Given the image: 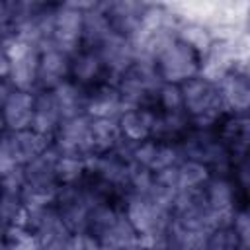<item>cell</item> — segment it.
Here are the masks:
<instances>
[{
  "instance_id": "cell-16",
  "label": "cell",
  "mask_w": 250,
  "mask_h": 250,
  "mask_svg": "<svg viewBox=\"0 0 250 250\" xmlns=\"http://www.w3.org/2000/svg\"><path fill=\"white\" fill-rule=\"evenodd\" d=\"M154 111L156 109L152 107H125L121 115L117 117L121 137L131 143H141V141L150 139Z\"/></svg>"
},
{
  "instance_id": "cell-6",
  "label": "cell",
  "mask_w": 250,
  "mask_h": 250,
  "mask_svg": "<svg viewBox=\"0 0 250 250\" xmlns=\"http://www.w3.org/2000/svg\"><path fill=\"white\" fill-rule=\"evenodd\" d=\"M53 148L59 154L70 156H90L92 150V135H90V117L86 113L61 121L55 137L51 139Z\"/></svg>"
},
{
  "instance_id": "cell-1",
  "label": "cell",
  "mask_w": 250,
  "mask_h": 250,
  "mask_svg": "<svg viewBox=\"0 0 250 250\" xmlns=\"http://www.w3.org/2000/svg\"><path fill=\"white\" fill-rule=\"evenodd\" d=\"M182 100H184V111L191 121V127L195 129H211L221 113L225 111L221 104V96L215 84L193 76L180 84Z\"/></svg>"
},
{
  "instance_id": "cell-3",
  "label": "cell",
  "mask_w": 250,
  "mask_h": 250,
  "mask_svg": "<svg viewBox=\"0 0 250 250\" xmlns=\"http://www.w3.org/2000/svg\"><path fill=\"white\" fill-rule=\"evenodd\" d=\"M2 45L10 59L8 82L14 90L33 92L37 86V66H39V49L27 41H21L14 35L2 37Z\"/></svg>"
},
{
  "instance_id": "cell-17",
  "label": "cell",
  "mask_w": 250,
  "mask_h": 250,
  "mask_svg": "<svg viewBox=\"0 0 250 250\" xmlns=\"http://www.w3.org/2000/svg\"><path fill=\"white\" fill-rule=\"evenodd\" d=\"M70 74L74 76V84L88 88L98 86L100 78L105 74L104 64L96 53V49H80L70 57Z\"/></svg>"
},
{
  "instance_id": "cell-14",
  "label": "cell",
  "mask_w": 250,
  "mask_h": 250,
  "mask_svg": "<svg viewBox=\"0 0 250 250\" xmlns=\"http://www.w3.org/2000/svg\"><path fill=\"white\" fill-rule=\"evenodd\" d=\"M123 109H125V105H123V100H121L115 84L102 82V84L94 86L92 92H88L84 113L90 119H100V117L117 119Z\"/></svg>"
},
{
  "instance_id": "cell-34",
  "label": "cell",
  "mask_w": 250,
  "mask_h": 250,
  "mask_svg": "<svg viewBox=\"0 0 250 250\" xmlns=\"http://www.w3.org/2000/svg\"><path fill=\"white\" fill-rule=\"evenodd\" d=\"M12 31V14L8 2H0V37L10 35Z\"/></svg>"
},
{
  "instance_id": "cell-31",
  "label": "cell",
  "mask_w": 250,
  "mask_h": 250,
  "mask_svg": "<svg viewBox=\"0 0 250 250\" xmlns=\"http://www.w3.org/2000/svg\"><path fill=\"white\" fill-rule=\"evenodd\" d=\"M25 186L23 168H14L0 174V191L2 193H21Z\"/></svg>"
},
{
  "instance_id": "cell-35",
  "label": "cell",
  "mask_w": 250,
  "mask_h": 250,
  "mask_svg": "<svg viewBox=\"0 0 250 250\" xmlns=\"http://www.w3.org/2000/svg\"><path fill=\"white\" fill-rule=\"evenodd\" d=\"M8 74H10V59L2 45L0 47V78H8Z\"/></svg>"
},
{
  "instance_id": "cell-8",
  "label": "cell",
  "mask_w": 250,
  "mask_h": 250,
  "mask_svg": "<svg viewBox=\"0 0 250 250\" xmlns=\"http://www.w3.org/2000/svg\"><path fill=\"white\" fill-rule=\"evenodd\" d=\"M203 199L205 205L215 219L217 229L230 227L234 211H236V193L230 180L225 176H211L209 182L203 186Z\"/></svg>"
},
{
  "instance_id": "cell-32",
  "label": "cell",
  "mask_w": 250,
  "mask_h": 250,
  "mask_svg": "<svg viewBox=\"0 0 250 250\" xmlns=\"http://www.w3.org/2000/svg\"><path fill=\"white\" fill-rule=\"evenodd\" d=\"M230 229L234 230V234L238 236V240L244 246H248V240H250V217H248V211L246 209H236L234 211Z\"/></svg>"
},
{
  "instance_id": "cell-10",
  "label": "cell",
  "mask_w": 250,
  "mask_h": 250,
  "mask_svg": "<svg viewBox=\"0 0 250 250\" xmlns=\"http://www.w3.org/2000/svg\"><path fill=\"white\" fill-rule=\"evenodd\" d=\"M96 53H98V57H100V61L104 64L105 74H111L115 78L125 74L135 62V51H133L131 39L125 37V35H119L115 31L109 33L100 43Z\"/></svg>"
},
{
  "instance_id": "cell-39",
  "label": "cell",
  "mask_w": 250,
  "mask_h": 250,
  "mask_svg": "<svg viewBox=\"0 0 250 250\" xmlns=\"http://www.w3.org/2000/svg\"><path fill=\"white\" fill-rule=\"evenodd\" d=\"M0 47H2V37H0Z\"/></svg>"
},
{
  "instance_id": "cell-23",
  "label": "cell",
  "mask_w": 250,
  "mask_h": 250,
  "mask_svg": "<svg viewBox=\"0 0 250 250\" xmlns=\"http://www.w3.org/2000/svg\"><path fill=\"white\" fill-rule=\"evenodd\" d=\"M178 191H197L203 189V186L211 178V170L197 160L184 158L178 166Z\"/></svg>"
},
{
  "instance_id": "cell-22",
  "label": "cell",
  "mask_w": 250,
  "mask_h": 250,
  "mask_svg": "<svg viewBox=\"0 0 250 250\" xmlns=\"http://www.w3.org/2000/svg\"><path fill=\"white\" fill-rule=\"evenodd\" d=\"M90 135H92L94 154L111 152L121 141L119 123H117V119H109V117L90 119Z\"/></svg>"
},
{
  "instance_id": "cell-37",
  "label": "cell",
  "mask_w": 250,
  "mask_h": 250,
  "mask_svg": "<svg viewBox=\"0 0 250 250\" xmlns=\"http://www.w3.org/2000/svg\"><path fill=\"white\" fill-rule=\"evenodd\" d=\"M125 250H145V248H143V246L137 242V244H133V246H129V248H125Z\"/></svg>"
},
{
  "instance_id": "cell-19",
  "label": "cell",
  "mask_w": 250,
  "mask_h": 250,
  "mask_svg": "<svg viewBox=\"0 0 250 250\" xmlns=\"http://www.w3.org/2000/svg\"><path fill=\"white\" fill-rule=\"evenodd\" d=\"M113 33L109 20L100 2H92L90 8L82 12V43L88 49H98L100 43Z\"/></svg>"
},
{
  "instance_id": "cell-5",
  "label": "cell",
  "mask_w": 250,
  "mask_h": 250,
  "mask_svg": "<svg viewBox=\"0 0 250 250\" xmlns=\"http://www.w3.org/2000/svg\"><path fill=\"white\" fill-rule=\"evenodd\" d=\"M125 217L135 229L137 236L141 234H152V232H166L168 225L172 221V211L158 205L146 195L141 193H129L125 203Z\"/></svg>"
},
{
  "instance_id": "cell-24",
  "label": "cell",
  "mask_w": 250,
  "mask_h": 250,
  "mask_svg": "<svg viewBox=\"0 0 250 250\" xmlns=\"http://www.w3.org/2000/svg\"><path fill=\"white\" fill-rule=\"evenodd\" d=\"M176 39H180L182 43H186L199 57L205 55L209 51V47L213 45V41H215L213 35H211V31L205 25L193 23V21H180V25L176 29Z\"/></svg>"
},
{
  "instance_id": "cell-20",
  "label": "cell",
  "mask_w": 250,
  "mask_h": 250,
  "mask_svg": "<svg viewBox=\"0 0 250 250\" xmlns=\"http://www.w3.org/2000/svg\"><path fill=\"white\" fill-rule=\"evenodd\" d=\"M59 109L53 102V96L49 90H43L39 96H35V107H33V119H31V131H35L41 137L53 139L59 125H61Z\"/></svg>"
},
{
  "instance_id": "cell-25",
  "label": "cell",
  "mask_w": 250,
  "mask_h": 250,
  "mask_svg": "<svg viewBox=\"0 0 250 250\" xmlns=\"http://www.w3.org/2000/svg\"><path fill=\"white\" fill-rule=\"evenodd\" d=\"M59 186H37V184H25L21 189V201L25 211H41L47 207H53L57 201Z\"/></svg>"
},
{
  "instance_id": "cell-9",
  "label": "cell",
  "mask_w": 250,
  "mask_h": 250,
  "mask_svg": "<svg viewBox=\"0 0 250 250\" xmlns=\"http://www.w3.org/2000/svg\"><path fill=\"white\" fill-rule=\"evenodd\" d=\"M236 37H232V39H215L213 41L209 51L199 57V72H197L199 78H203L211 84H217L229 72L234 70V64H236L234 41H236Z\"/></svg>"
},
{
  "instance_id": "cell-13",
  "label": "cell",
  "mask_w": 250,
  "mask_h": 250,
  "mask_svg": "<svg viewBox=\"0 0 250 250\" xmlns=\"http://www.w3.org/2000/svg\"><path fill=\"white\" fill-rule=\"evenodd\" d=\"M221 96V104L225 111H232L234 115H244L250 105V84L248 74L229 72L221 82L215 84Z\"/></svg>"
},
{
  "instance_id": "cell-18",
  "label": "cell",
  "mask_w": 250,
  "mask_h": 250,
  "mask_svg": "<svg viewBox=\"0 0 250 250\" xmlns=\"http://www.w3.org/2000/svg\"><path fill=\"white\" fill-rule=\"evenodd\" d=\"M49 92L53 96V102H55V105H57L59 115H61L62 121L84 113L86 98H88L86 88H82V86H78V84H74L70 80H64L62 84L55 86Z\"/></svg>"
},
{
  "instance_id": "cell-33",
  "label": "cell",
  "mask_w": 250,
  "mask_h": 250,
  "mask_svg": "<svg viewBox=\"0 0 250 250\" xmlns=\"http://www.w3.org/2000/svg\"><path fill=\"white\" fill-rule=\"evenodd\" d=\"M66 250H104V248L90 232H78V234H70Z\"/></svg>"
},
{
  "instance_id": "cell-11",
  "label": "cell",
  "mask_w": 250,
  "mask_h": 250,
  "mask_svg": "<svg viewBox=\"0 0 250 250\" xmlns=\"http://www.w3.org/2000/svg\"><path fill=\"white\" fill-rule=\"evenodd\" d=\"M35 107V96L23 90H12L2 105V119L6 131H25L31 129Z\"/></svg>"
},
{
  "instance_id": "cell-26",
  "label": "cell",
  "mask_w": 250,
  "mask_h": 250,
  "mask_svg": "<svg viewBox=\"0 0 250 250\" xmlns=\"http://www.w3.org/2000/svg\"><path fill=\"white\" fill-rule=\"evenodd\" d=\"M12 227H25V207L20 193L0 191V230Z\"/></svg>"
},
{
  "instance_id": "cell-38",
  "label": "cell",
  "mask_w": 250,
  "mask_h": 250,
  "mask_svg": "<svg viewBox=\"0 0 250 250\" xmlns=\"http://www.w3.org/2000/svg\"><path fill=\"white\" fill-rule=\"evenodd\" d=\"M2 131H6V127H4V119H2V107H0V133Z\"/></svg>"
},
{
  "instance_id": "cell-15",
  "label": "cell",
  "mask_w": 250,
  "mask_h": 250,
  "mask_svg": "<svg viewBox=\"0 0 250 250\" xmlns=\"http://www.w3.org/2000/svg\"><path fill=\"white\" fill-rule=\"evenodd\" d=\"M70 74V55L49 47L39 51V66H37V84L45 90H53L62 84Z\"/></svg>"
},
{
  "instance_id": "cell-27",
  "label": "cell",
  "mask_w": 250,
  "mask_h": 250,
  "mask_svg": "<svg viewBox=\"0 0 250 250\" xmlns=\"http://www.w3.org/2000/svg\"><path fill=\"white\" fill-rule=\"evenodd\" d=\"M86 174V158L82 156H70V154H59L55 178L59 186H72L78 184Z\"/></svg>"
},
{
  "instance_id": "cell-36",
  "label": "cell",
  "mask_w": 250,
  "mask_h": 250,
  "mask_svg": "<svg viewBox=\"0 0 250 250\" xmlns=\"http://www.w3.org/2000/svg\"><path fill=\"white\" fill-rule=\"evenodd\" d=\"M12 90H14V88H12V84L8 82V78H0V107L4 105V102H6V98L10 96Z\"/></svg>"
},
{
  "instance_id": "cell-21",
  "label": "cell",
  "mask_w": 250,
  "mask_h": 250,
  "mask_svg": "<svg viewBox=\"0 0 250 250\" xmlns=\"http://www.w3.org/2000/svg\"><path fill=\"white\" fill-rule=\"evenodd\" d=\"M59 152L53 148H45L41 154H37L33 160H29L23 166V176L25 184H37V186H59L55 178V168H57Z\"/></svg>"
},
{
  "instance_id": "cell-7",
  "label": "cell",
  "mask_w": 250,
  "mask_h": 250,
  "mask_svg": "<svg viewBox=\"0 0 250 250\" xmlns=\"http://www.w3.org/2000/svg\"><path fill=\"white\" fill-rule=\"evenodd\" d=\"M51 43L55 49H59L70 57L76 51H80V45H82V12L74 6V2L55 6Z\"/></svg>"
},
{
  "instance_id": "cell-29",
  "label": "cell",
  "mask_w": 250,
  "mask_h": 250,
  "mask_svg": "<svg viewBox=\"0 0 250 250\" xmlns=\"http://www.w3.org/2000/svg\"><path fill=\"white\" fill-rule=\"evenodd\" d=\"M205 250H248V246H244L238 240V236L230 227H225V229H215L209 234Z\"/></svg>"
},
{
  "instance_id": "cell-4",
  "label": "cell",
  "mask_w": 250,
  "mask_h": 250,
  "mask_svg": "<svg viewBox=\"0 0 250 250\" xmlns=\"http://www.w3.org/2000/svg\"><path fill=\"white\" fill-rule=\"evenodd\" d=\"M162 82L182 84L199 72V55L180 39L170 41L154 59Z\"/></svg>"
},
{
  "instance_id": "cell-12",
  "label": "cell",
  "mask_w": 250,
  "mask_h": 250,
  "mask_svg": "<svg viewBox=\"0 0 250 250\" xmlns=\"http://www.w3.org/2000/svg\"><path fill=\"white\" fill-rule=\"evenodd\" d=\"M102 8L109 20V25L115 33L131 37L143 18L146 4L133 0H117V2H102Z\"/></svg>"
},
{
  "instance_id": "cell-30",
  "label": "cell",
  "mask_w": 250,
  "mask_h": 250,
  "mask_svg": "<svg viewBox=\"0 0 250 250\" xmlns=\"http://www.w3.org/2000/svg\"><path fill=\"white\" fill-rule=\"evenodd\" d=\"M156 104H158L160 111H184V100H182L180 84L162 82V86L156 94Z\"/></svg>"
},
{
  "instance_id": "cell-2",
  "label": "cell",
  "mask_w": 250,
  "mask_h": 250,
  "mask_svg": "<svg viewBox=\"0 0 250 250\" xmlns=\"http://www.w3.org/2000/svg\"><path fill=\"white\" fill-rule=\"evenodd\" d=\"M113 84L125 107H152V104L156 102V94L162 86V78L154 62L135 61L133 66Z\"/></svg>"
},
{
  "instance_id": "cell-28",
  "label": "cell",
  "mask_w": 250,
  "mask_h": 250,
  "mask_svg": "<svg viewBox=\"0 0 250 250\" xmlns=\"http://www.w3.org/2000/svg\"><path fill=\"white\" fill-rule=\"evenodd\" d=\"M4 250H41L39 238L27 227H12L2 230Z\"/></svg>"
}]
</instances>
